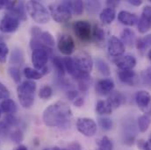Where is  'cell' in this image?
<instances>
[{
    "instance_id": "23",
    "label": "cell",
    "mask_w": 151,
    "mask_h": 150,
    "mask_svg": "<svg viewBox=\"0 0 151 150\" xmlns=\"http://www.w3.org/2000/svg\"><path fill=\"white\" fill-rule=\"evenodd\" d=\"M0 107H1V110L6 114H14L18 109V106L15 101L10 98L4 100L0 105Z\"/></svg>"
},
{
    "instance_id": "9",
    "label": "cell",
    "mask_w": 151,
    "mask_h": 150,
    "mask_svg": "<svg viewBox=\"0 0 151 150\" xmlns=\"http://www.w3.org/2000/svg\"><path fill=\"white\" fill-rule=\"evenodd\" d=\"M57 47L59 51L66 56L72 55L75 50V41L72 36L67 34H60L57 41Z\"/></svg>"
},
{
    "instance_id": "12",
    "label": "cell",
    "mask_w": 151,
    "mask_h": 150,
    "mask_svg": "<svg viewBox=\"0 0 151 150\" xmlns=\"http://www.w3.org/2000/svg\"><path fill=\"white\" fill-rule=\"evenodd\" d=\"M126 46L123 42L116 36H111L108 39L107 43V50L111 56L113 57H119L122 56L125 53Z\"/></svg>"
},
{
    "instance_id": "45",
    "label": "cell",
    "mask_w": 151,
    "mask_h": 150,
    "mask_svg": "<svg viewBox=\"0 0 151 150\" xmlns=\"http://www.w3.org/2000/svg\"><path fill=\"white\" fill-rule=\"evenodd\" d=\"M73 105L77 108L82 107L83 105V98L82 97H78L77 98H76L75 100L73 101Z\"/></svg>"
},
{
    "instance_id": "46",
    "label": "cell",
    "mask_w": 151,
    "mask_h": 150,
    "mask_svg": "<svg viewBox=\"0 0 151 150\" xmlns=\"http://www.w3.org/2000/svg\"><path fill=\"white\" fill-rule=\"evenodd\" d=\"M119 4V1H107L106 2L107 7H111V8H113V9H115V7L118 6Z\"/></svg>"
},
{
    "instance_id": "37",
    "label": "cell",
    "mask_w": 151,
    "mask_h": 150,
    "mask_svg": "<svg viewBox=\"0 0 151 150\" xmlns=\"http://www.w3.org/2000/svg\"><path fill=\"white\" fill-rule=\"evenodd\" d=\"M10 137H11V140L17 143V144H19L20 142L23 141V139H24V134H23V132L20 130V129H16L14 130L12 133H11L10 134Z\"/></svg>"
},
{
    "instance_id": "30",
    "label": "cell",
    "mask_w": 151,
    "mask_h": 150,
    "mask_svg": "<svg viewBox=\"0 0 151 150\" xmlns=\"http://www.w3.org/2000/svg\"><path fill=\"white\" fill-rule=\"evenodd\" d=\"M53 65L57 72L59 76H63L65 75V67L63 63V59H62L60 56H54L53 58Z\"/></svg>"
},
{
    "instance_id": "3",
    "label": "cell",
    "mask_w": 151,
    "mask_h": 150,
    "mask_svg": "<svg viewBox=\"0 0 151 150\" xmlns=\"http://www.w3.org/2000/svg\"><path fill=\"white\" fill-rule=\"evenodd\" d=\"M26 10L28 15L38 24H47L50 20V14L47 9L38 1H28L26 4Z\"/></svg>"
},
{
    "instance_id": "52",
    "label": "cell",
    "mask_w": 151,
    "mask_h": 150,
    "mask_svg": "<svg viewBox=\"0 0 151 150\" xmlns=\"http://www.w3.org/2000/svg\"><path fill=\"white\" fill-rule=\"evenodd\" d=\"M148 58H149V60L151 62V49L149 50V52H148Z\"/></svg>"
},
{
    "instance_id": "28",
    "label": "cell",
    "mask_w": 151,
    "mask_h": 150,
    "mask_svg": "<svg viewBox=\"0 0 151 150\" xmlns=\"http://www.w3.org/2000/svg\"><path fill=\"white\" fill-rule=\"evenodd\" d=\"M137 124H138V128L140 130L141 133H145L150 126L151 124V118L150 116H148V115H142L138 118V121H137Z\"/></svg>"
},
{
    "instance_id": "29",
    "label": "cell",
    "mask_w": 151,
    "mask_h": 150,
    "mask_svg": "<svg viewBox=\"0 0 151 150\" xmlns=\"http://www.w3.org/2000/svg\"><path fill=\"white\" fill-rule=\"evenodd\" d=\"M40 39L41 40L42 44L45 47H47V48H53L55 47V41L54 36L47 31L41 32V34L40 36Z\"/></svg>"
},
{
    "instance_id": "54",
    "label": "cell",
    "mask_w": 151,
    "mask_h": 150,
    "mask_svg": "<svg viewBox=\"0 0 151 150\" xmlns=\"http://www.w3.org/2000/svg\"><path fill=\"white\" fill-rule=\"evenodd\" d=\"M43 150H48L47 149H43Z\"/></svg>"
},
{
    "instance_id": "53",
    "label": "cell",
    "mask_w": 151,
    "mask_h": 150,
    "mask_svg": "<svg viewBox=\"0 0 151 150\" xmlns=\"http://www.w3.org/2000/svg\"><path fill=\"white\" fill-rule=\"evenodd\" d=\"M0 118H1V111H0Z\"/></svg>"
},
{
    "instance_id": "20",
    "label": "cell",
    "mask_w": 151,
    "mask_h": 150,
    "mask_svg": "<svg viewBox=\"0 0 151 150\" xmlns=\"http://www.w3.org/2000/svg\"><path fill=\"white\" fill-rule=\"evenodd\" d=\"M120 40L123 42L124 45H127L129 47L133 46V44L134 43L135 40V34L133 30L129 29V28H126L124 29L121 34H120Z\"/></svg>"
},
{
    "instance_id": "13",
    "label": "cell",
    "mask_w": 151,
    "mask_h": 150,
    "mask_svg": "<svg viewBox=\"0 0 151 150\" xmlns=\"http://www.w3.org/2000/svg\"><path fill=\"white\" fill-rule=\"evenodd\" d=\"M151 29V6L146 5L142 9V15L138 20V31L146 34Z\"/></svg>"
},
{
    "instance_id": "22",
    "label": "cell",
    "mask_w": 151,
    "mask_h": 150,
    "mask_svg": "<svg viewBox=\"0 0 151 150\" xmlns=\"http://www.w3.org/2000/svg\"><path fill=\"white\" fill-rule=\"evenodd\" d=\"M10 62L12 65H22L24 62V53L21 48L15 47L11 55Z\"/></svg>"
},
{
    "instance_id": "34",
    "label": "cell",
    "mask_w": 151,
    "mask_h": 150,
    "mask_svg": "<svg viewBox=\"0 0 151 150\" xmlns=\"http://www.w3.org/2000/svg\"><path fill=\"white\" fill-rule=\"evenodd\" d=\"M52 95H53V89L49 85H45L41 87L39 91V97L43 100H47L50 98Z\"/></svg>"
},
{
    "instance_id": "7",
    "label": "cell",
    "mask_w": 151,
    "mask_h": 150,
    "mask_svg": "<svg viewBox=\"0 0 151 150\" xmlns=\"http://www.w3.org/2000/svg\"><path fill=\"white\" fill-rule=\"evenodd\" d=\"M74 61L77 70L80 72L85 74H90L91 72L93 69L94 62L89 54L85 52L79 53L76 57H74Z\"/></svg>"
},
{
    "instance_id": "21",
    "label": "cell",
    "mask_w": 151,
    "mask_h": 150,
    "mask_svg": "<svg viewBox=\"0 0 151 150\" xmlns=\"http://www.w3.org/2000/svg\"><path fill=\"white\" fill-rule=\"evenodd\" d=\"M105 38H106V34H105V31L103 30V28H101L98 25H95V27L92 30V34H91L92 40L97 45H102L103 42L105 41Z\"/></svg>"
},
{
    "instance_id": "26",
    "label": "cell",
    "mask_w": 151,
    "mask_h": 150,
    "mask_svg": "<svg viewBox=\"0 0 151 150\" xmlns=\"http://www.w3.org/2000/svg\"><path fill=\"white\" fill-rule=\"evenodd\" d=\"M66 5L70 8L72 13L76 16H80L83 11V3L82 1H64Z\"/></svg>"
},
{
    "instance_id": "36",
    "label": "cell",
    "mask_w": 151,
    "mask_h": 150,
    "mask_svg": "<svg viewBox=\"0 0 151 150\" xmlns=\"http://www.w3.org/2000/svg\"><path fill=\"white\" fill-rule=\"evenodd\" d=\"M8 73L9 75L11 76V78L16 83H19V82L21 81V73L20 70L17 68V67H10L8 69Z\"/></svg>"
},
{
    "instance_id": "8",
    "label": "cell",
    "mask_w": 151,
    "mask_h": 150,
    "mask_svg": "<svg viewBox=\"0 0 151 150\" xmlns=\"http://www.w3.org/2000/svg\"><path fill=\"white\" fill-rule=\"evenodd\" d=\"M138 108L145 115L151 116V95L146 90H139L134 97Z\"/></svg>"
},
{
    "instance_id": "48",
    "label": "cell",
    "mask_w": 151,
    "mask_h": 150,
    "mask_svg": "<svg viewBox=\"0 0 151 150\" xmlns=\"http://www.w3.org/2000/svg\"><path fill=\"white\" fill-rule=\"evenodd\" d=\"M143 150H151V139H150L147 142L144 143V146H143Z\"/></svg>"
},
{
    "instance_id": "41",
    "label": "cell",
    "mask_w": 151,
    "mask_h": 150,
    "mask_svg": "<svg viewBox=\"0 0 151 150\" xmlns=\"http://www.w3.org/2000/svg\"><path fill=\"white\" fill-rule=\"evenodd\" d=\"M10 98V91L2 83H0V99H8Z\"/></svg>"
},
{
    "instance_id": "6",
    "label": "cell",
    "mask_w": 151,
    "mask_h": 150,
    "mask_svg": "<svg viewBox=\"0 0 151 150\" xmlns=\"http://www.w3.org/2000/svg\"><path fill=\"white\" fill-rule=\"evenodd\" d=\"M73 31L76 36L82 41H88L91 39L92 29L90 22L86 20H77L73 24Z\"/></svg>"
},
{
    "instance_id": "18",
    "label": "cell",
    "mask_w": 151,
    "mask_h": 150,
    "mask_svg": "<svg viewBox=\"0 0 151 150\" xmlns=\"http://www.w3.org/2000/svg\"><path fill=\"white\" fill-rule=\"evenodd\" d=\"M126 101V98L119 91H114L112 92L108 98H107V104L111 106V108L114 110V109H117L119 108L120 106H122Z\"/></svg>"
},
{
    "instance_id": "16",
    "label": "cell",
    "mask_w": 151,
    "mask_h": 150,
    "mask_svg": "<svg viewBox=\"0 0 151 150\" xmlns=\"http://www.w3.org/2000/svg\"><path fill=\"white\" fill-rule=\"evenodd\" d=\"M113 62L119 68V70H133L136 65V59L133 55H127L117 57Z\"/></svg>"
},
{
    "instance_id": "44",
    "label": "cell",
    "mask_w": 151,
    "mask_h": 150,
    "mask_svg": "<svg viewBox=\"0 0 151 150\" xmlns=\"http://www.w3.org/2000/svg\"><path fill=\"white\" fill-rule=\"evenodd\" d=\"M10 126H7L4 121L0 123V134L1 135H5L9 133Z\"/></svg>"
},
{
    "instance_id": "17",
    "label": "cell",
    "mask_w": 151,
    "mask_h": 150,
    "mask_svg": "<svg viewBox=\"0 0 151 150\" xmlns=\"http://www.w3.org/2000/svg\"><path fill=\"white\" fill-rule=\"evenodd\" d=\"M118 20L125 26L133 27L138 23V17L129 11H120L118 14Z\"/></svg>"
},
{
    "instance_id": "47",
    "label": "cell",
    "mask_w": 151,
    "mask_h": 150,
    "mask_svg": "<svg viewBox=\"0 0 151 150\" xmlns=\"http://www.w3.org/2000/svg\"><path fill=\"white\" fill-rule=\"evenodd\" d=\"M128 3L134 6H140L142 4V0H128Z\"/></svg>"
},
{
    "instance_id": "38",
    "label": "cell",
    "mask_w": 151,
    "mask_h": 150,
    "mask_svg": "<svg viewBox=\"0 0 151 150\" xmlns=\"http://www.w3.org/2000/svg\"><path fill=\"white\" fill-rule=\"evenodd\" d=\"M9 54L8 46L4 42H0V62L4 63L7 59V55Z\"/></svg>"
},
{
    "instance_id": "2",
    "label": "cell",
    "mask_w": 151,
    "mask_h": 150,
    "mask_svg": "<svg viewBox=\"0 0 151 150\" xmlns=\"http://www.w3.org/2000/svg\"><path fill=\"white\" fill-rule=\"evenodd\" d=\"M36 83L32 80H26L17 88V95L19 103L23 108L29 109L35 103V92L36 90Z\"/></svg>"
},
{
    "instance_id": "50",
    "label": "cell",
    "mask_w": 151,
    "mask_h": 150,
    "mask_svg": "<svg viewBox=\"0 0 151 150\" xmlns=\"http://www.w3.org/2000/svg\"><path fill=\"white\" fill-rule=\"evenodd\" d=\"M16 150H27V147L26 146H24V145H20V146H19L18 147V149Z\"/></svg>"
},
{
    "instance_id": "27",
    "label": "cell",
    "mask_w": 151,
    "mask_h": 150,
    "mask_svg": "<svg viewBox=\"0 0 151 150\" xmlns=\"http://www.w3.org/2000/svg\"><path fill=\"white\" fill-rule=\"evenodd\" d=\"M113 110L111 108V106L107 104L106 101L99 100L96 105V112L99 115H109L111 114Z\"/></svg>"
},
{
    "instance_id": "31",
    "label": "cell",
    "mask_w": 151,
    "mask_h": 150,
    "mask_svg": "<svg viewBox=\"0 0 151 150\" xmlns=\"http://www.w3.org/2000/svg\"><path fill=\"white\" fill-rule=\"evenodd\" d=\"M24 75L27 78V80L35 81V80H40L43 75L40 72H39V70H35V69L27 67V68L24 69Z\"/></svg>"
},
{
    "instance_id": "39",
    "label": "cell",
    "mask_w": 151,
    "mask_h": 150,
    "mask_svg": "<svg viewBox=\"0 0 151 150\" xmlns=\"http://www.w3.org/2000/svg\"><path fill=\"white\" fill-rule=\"evenodd\" d=\"M7 126H9L10 127L12 126H16L19 123L18 118L13 115V114H7L6 117L4 118V121Z\"/></svg>"
},
{
    "instance_id": "32",
    "label": "cell",
    "mask_w": 151,
    "mask_h": 150,
    "mask_svg": "<svg viewBox=\"0 0 151 150\" xmlns=\"http://www.w3.org/2000/svg\"><path fill=\"white\" fill-rule=\"evenodd\" d=\"M86 10L91 14H96L101 8V3L99 1H87L84 3Z\"/></svg>"
},
{
    "instance_id": "25",
    "label": "cell",
    "mask_w": 151,
    "mask_h": 150,
    "mask_svg": "<svg viewBox=\"0 0 151 150\" xmlns=\"http://www.w3.org/2000/svg\"><path fill=\"white\" fill-rule=\"evenodd\" d=\"M95 65L96 68L98 70V71L104 76H109L111 75V70L109 65L107 64V62L106 61H104L103 59L100 58H97L95 60Z\"/></svg>"
},
{
    "instance_id": "51",
    "label": "cell",
    "mask_w": 151,
    "mask_h": 150,
    "mask_svg": "<svg viewBox=\"0 0 151 150\" xmlns=\"http://www.w3.org/2000/svg\"><path fill=\"white\" fill-rule=\"evenodd\" d=\"M53 150H70V149H59V148H57V147H55Z\"/></svg>"
},
{
    "instance_id": "43",
    "label": "cell",
    "mask_w": 151,
    "mask_h": 150,
    "mask_svg": "<svg viewBox=\"0 0 151 150\" xmlns=\"http://www.w3.org/2000/svg\"><path fill=\"white\" fill-rule=\"evenodd\" d=\"M66 96L70 100L74 101L76 98H77L79 97V94H78V91L74 89H69L66 92Z\"/></svg>"
},
{
    "instance_id": "5",
    "label": "cell",
    "mask_w": 151,
    "mask_h": 150,
    "mask_svg": "<svg viewBox=\"0 0 151 150\" xmlns=\"http://www.w3.org/2000/svg\"><path fill=\"white\" fill-rule=\"evenodd\" d=\"M78 132L85 137H92L97 132L96 122L90 118H79L76 121Z\"/></svg>"
},
{
    "instance_id": "33",
    "label": "cell",
    "mask_w": 151,
    "mask_h": 150,
    "mask_svg": "<svg viewBox=\"0 0 151 150\" xmlns=\"http://www.w3.org/2000/svg\"><path fill=\"white\" fill-rule=\"evenodd\" d=\"M98 147L99 150H113V141L107 136H103L98 141Z\"/></svg>"
},
{
    "instance_id": "49",
    "label": "cell",
    "mask_w": 151,
    "mask_h": 150,
    "mask_svg": "<svg viewBox=\"0 0 151 150\" xmlns=\"http://www.w3.org/2000/svg\"><path fill=\"white\" fill-rule=\"evenodd\" d=\"M8 4V1H4V0H0V10L3 8H6Z\"/></svg>"
},
{
    "instance_id": "35",
    "label": "cell",
    "mask_w": 151,
    "mask_h": 150,
    "mask_svg": "<svg viewBox=\"0 0 151 150\" xmlns=\"http://www.w3.org/2000/svg\"><path fill=\"white\" fill-rule=\"evenodd\" d=\"M99 126L105 130V131H109L113 128V120L107 117H101L99 118Z\"/></svg>"
},
{
    "instance_id": "11",
    "label": "cell",
    "mask_w": 151,
    "mask_h": 150,
    "mask_svg": "<svg viewBox=\"0 0 151 150\" xmlns=\"http://www.w3.org/2000/svg\"><path fill=\"white\" fill-rule=\"evenodd\" d=\"M31 60L35 70H42L47 67V63L48 62V52L41 48L35 49L32 52Z\"/></svg>"
},
{
    "instance_id": "1",
    "label": "cell",
    "mask_w": 151,
    "mask_h": 150,
    "mask_svg": "<svg viewBox=\"0 0 151 150\" xmlns=\"http://www.w3.org/2000/svg\"><path fill=\"white\" fill-rule=\"evenodd\" d=\"M72 117V111L69 105L63 101H57L44 110L42 120L47 126L67 129L71 125Z\"/></svg>"
},
{
    "instance_id": "10",
    "label": "cell",
    "mask_w": 151,
    "mask_h": 150,
    "mask_svg": "<svg viewBox=\"0 0 151 150\" xmlns=\"http://www.w3.org/2000/svg\"><path fill=\"white\" fill-rule=\"evenodd\" d=\"M19 27V20L14 16L6 13L0 21V31L4 34H11L17 31Z\"/></svg>"
},
{
    "instance_id": "19",
    "label": "cell",
    "mask_w": 151,
    "mask_h": 150,
    "mask_svg": "<svg viewBox=\"0 0 151 150\" xmlns=\"http://www.w3.org/2000/svg\"><path fill=\"white\" fill-rule=\"evenodd\" d=\"M115 17H116L115 9L111 7L105 8L99 14V19L105 25H111L113 22Z\"/></svg>"
},
{
    "instance_id": "15",
    "label": "cell",
    "mask_w": 151,
    "mask_h": 150,
    "mask_svg": "<svg viewBox=\"0 0 151 150\" xmlns=\"http://www.w3.org/2000/svg\"><path fill=\"white\" fill-rule=\"evenodd\" d=\"M114 82L113 79L111 78H105L102 80H99L96 86H95V90L96 92L100 95V96H107L110 95L113 92V89H114Z\"/></svg>"
},
{
    "instance_id": "42",
    "label": "cell",
    "mask_w": 151,
    "mask_h": 150,
    "mask_svg": "<svg viewBox=\"0 0 151 150\" xmlns=\"http://www.w3.org/2000/svg\"><path fill=\"white\" fill-rule=\"evenodd\" d=\"M89 82L90 80H79L78 81V89L82 92H85L89 89Z\"/></svg>"
},
{
    "instance_id": "40",
    "label": "cell",
    "mask_w": 151,
    "mask_h": 150,
    "mask_svg": "<svg viewBox=\"0 0 151 150\" xmlns=\"http://www.w3.org/2000/svg\"><path fill=\"white\" fill-rule=\"evenodd\" d=\"M142 78L143 80V83L147 84L148 86L151 87V67L147 68L142 73Z\"/></svg>"
},
{
    "instance_id": "55",
    "label": "cell",
    "mask_w": 151,
    "mask_h": 150,
    "mask_svg": "<svg viewBox=\"0 0 151 150\" xmlns=\"http://www.w3.org/2000/svg\"><path fill=\"white\" fill-rule=\"evenodd\" d=\"M150 2H151V1H150Z\"/></svg>"
},
{
    "instance_id": "24",
    "label": "cell",
    "mask_w": 151,
    "mask_h": 150,
    "mask_svg": "<svg viewBox=\"0 0 151 150\" xmlns=\"http://www.w3.org/2000/svg\"><path fill=\"white\" fill-rule=\"evenodd\" d=\"M135 45H136V48L138 49V51L142 53L145 52L149 47H151V34L144 37L137 39L135 40Z\"/></svg>"
},
{
    "instance_id": "4",
    "label": "cell",
    "mask_w": 151,
    "mask_h": 150,
    "mask_svg": "<svg viewBox=\"0 0 151 150\" xmlns=\"http://www.w3.org/2000/svg\"><path fill=\"white\" fill-rule=\"evenodd\" d=\"M48 10L50 17H52V19L57 23H66L71 19L72 16L71 11L66 5L64 1L49 4Z\"/></svg>"
},
{
    "instance_id": "14",
    "label": "cell",
    "mask_w": 151,
    "mask_h": 150,
    "mask_svg": "<svg viewBox=\"0 0 151 150\" xmlns=\"http://www.w3.org/2000/svg\"><path fill=\"white\" fill-rule=\"evenodd\" d=\"M118 77L121 83L129 86H134L139 82V76L133 70H119Z\"/></svg>"
}]
</instances>
